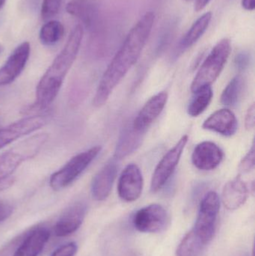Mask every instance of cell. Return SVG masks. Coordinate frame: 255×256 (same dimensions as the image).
Masks as SVG:
<instances>
[{"mask_svg":"<svg viewBox=\"0 0 255 256\" xmlns=\"http://www.w3.org/2000/svg\"><path fill=\"white\" fill-rule=\"evenodd\" d=\"M61 0H43L41 16L43 20H49L57 15L61 8Z\"/></svg>","mask_w":255,"mask_h":256,"instance_id":"cell-26","label":"cell"},{"mask_svg":"<svg viewBox=\"0 0 255 256\" xmlns=\"http://www.w3.org/2000/svg\"><path fill=\"white\" fill-rule=\"evenodd\" d=\"M47 122V118L44 116H34L25 117L6 127L0 128V149L24 136L32 134L46 126Z\"/></svg>","mask_w":255,"mask_h":256,"instance_id":"cell-9","label":"cell"},{"mask_svg":"<svg viewBox=\"0 0 255 256\" xmlns=\"http://www.w3.org/2000/svg\"><path fill=\"white\" fill-rule=\"evenodd\" d=\"M6 0H0V9L1 8L3 7V6H4V3H5Z\"/></svg>","mask_w":255,"mask_h":256,"instance_id":"cell-35","label":"cell"},{"mask_svg":"<svg viewBox=\"0 0 255 256\" xmlns=\"http://www.w3.org/2000/svg\"><path fill=\"white\" fill-rule=\"evenodd\" d=\"M255 165V143L253 142L251 148L249 150L248 153L243 158L242 160L240 162L239 170L241 172L247 173L254 168Z\"/></svg>","mask_w":255,"mask_h":256,"instance_id":"cell-27","label":"cell"},{"mask_svg":"<svg viewBox=\"0 0 255 256\" xmlns=\"http://www.w3.org/2000/svg\"><path fill=\"white\" fill-rule=\"evenodd\" d=\"M143 185V176L140 168L136 164H129L120 176L118 195L123 201L133 202L142 195Z\"/></svg>","mask_w":255,"mask_h":256,"instance_id":"cell-10","label":"cell"},{"mask_svg":"<svg viewBox=\"0 0 255 256\" xmlns=\"http://www.w3.org/2000/svg\"><path fill=\"white\" fill-rule=\"evenodd\" d=\"M193 93V98L187 108V112L192 117H197L203 114L212 100L214 92L211 86H205Z\"/></svg>","mask_w":255,"mask_h":256,"instance_id":"cell-22","label":"cell"},{"mask_svg":"<svg viewBox=\"0 0 255 256\" xmlns=\"http://www.w3.org/2000/svg\"><path fill=\"white\" fill-rule=\"evenodd\" d=\"M101 150V146H94L72 158L62 168L51 176V188L54 190H60L71 184L97 158Z\"/></svg>","mask_w":255,"mask_h":256,"instance_id":"cell-5","label":"cell"},{"mask_svg":"<svg viewBox=\"0 0 255 256\" xmlns=\"http://www.w3.org/2000/svg\"><path fill=\"white\" fill-rule=\"evenodd\" d=\"M87 206L84 202H76L68 208L55 224L54 233L58 238L73 234L82 226L86 214Z\"/></svg>","mask_w":255,"mask_h":256,"instance_id":"cell-14","label":"cell"},{"mask_svg":"<svg viewBox=\"0 0 255 256\" xmlns=\"http://www.w3.org/2000/svg\"><path fill=\"white\" fill-rule=\"evenodd\" d=\"M188 142V136L181 137L178 142L171 148L158 162L153 173L151 182V191H160L170 179L179 164L184 148Z\"/></svg>","mask_w":255,"mask_h":256,"instance_id":"cell-7","label":"cell"},{"mask_svg":"<svg viewBox=\"0 0 255 256\" xmlns=\"http://www.w3.org/2000/svg\"><path fill=\"white\" fill-rule=\"evenodd\" d=\"M255 124V104H253L249 108L246 114L245 126L247 130L253 129Z\"/></svg>","mask_w":255,"mask_h":256,"instance_id":"cell-30","label":"cell"},{"mask_svg":"<svg viewBox=\"0 0 255 256\" xmlns=\"http://www.w3.org/2000/svg\"><path fill=\"white\" fill-rule=\"evenodd\" d=\"M202 128L225 136H232L238 130V122L236 116L232 110L222 109L210 116L204 122Z\"/></svg>","mask_w":255,"mask_h":256,"instance_id":"cell-17","label":"cell"},{"mask_svg":"<svg viewBox=\"0 0 255 256\" xmlns=\"http://www.w3.org/2000/svg\"><path fill=\"white\" fill-rule=\"evenodd\" d=\"M116 158L108 161L97 173L91 183V194L96 201H104L109 197L118 173Z\"/></svg>","mask_w":255,"mask_h":256,"instance_id":"cell-15","label":"cell"},{"mask_svg":"<svg viewBox=\"0 0 255 256\" xmlns=\"http://www.w3.org/2000/svg\"><path fill=\"white\" fill-rule=\"evenodd\" d=\"M64 34V26L61 22L49 20L40 28L39 38L45 46H52L62 38Z\"/></svg>","mask_w":255,"mask_h":256,"instance_id":"cell-25","label":"cell"},{"mask_svg":"<svg viewBox=\"0 0 255 256\" xmlns=\"http://www.w3.org/2000/svg\"><path fill=\"white\" fill-rule=\"evenodd\" d=\"M170 218L166 209L160 204L145 206L135 213L133 226L140 232L159 233L169 226Z\"/></svg>","mask_w":255,"mask_h":256,"instance_id":"cell-8","label":"cell"},{"mask_svg":"<svg viewBox=\"0 0 255 256\" xmlns=\"http://www.w3.org/2000/svg\"><path fill=\"white\" fill-rule=\"evenodd\" d=\"M154 20V14L147 12L129 32L99 82L93 100L96 108L107 102L117 86L137 62L152 31Z\"/></svg>","mask_w":255,"mask_h":256,"instance_id":"cell-1","label":"cell"},{"mask_svg":"<svg viewBox=\"0 0 255 256\" xmlns=\"http://www.w3.org/2000/svg\"><path fill=\"white\" fill-rule=\"evenodd\" d=\"M246 82L241 75L234 78L225 88L221 96V103L225 106H235L244 94Z\"/></svg>","mask_w":255,"mask_h":256,"instance_id":"cell-23","label":"cell"},{"mask_svg":"<svg viewBox=\"0 0 255 256\" xmlns=\"http://www.w3.org/2000/svg\"><path fill=\"white\" fill-rule=\"evenodd\" d=\"M224 158L220 146L211 141H205L196 146L192 155V162L198 170L210 171L217 168Z\"/></svg>","mask_w":255,"mask_h":256,"instance_id":"cell-13","label":"cell"},{"mask_svg":"<svg viewBox=\"0 0 255 256\" xmlns=\"http://www.w3.org/2000/svg\"><path fill=\"white\" fill-rule=\"evenodd\" d=\"M77 252V244L75 242H70L59 246L50 256H74Z\"/></svg>","mask_w":255,"mask_h":256,"instance_id":"cell-28","label":"cell"},{"mask_svg":"<svg viewBox=\"0 0 255 256\" xmlns=\"http://www.w3.org/2000/svg\"><path fill=\"white\" fill-rule=\"evenodd\" d=\"M143 134L136 131L132 124L125 128L117 144L115 158L117 160L122 159L133 153L141 144Z\"/></svg>","mask_w":255,"mask_h":256,"instance_id":"cell-21","label":"cell"},{"mask_svg":"<svg viewBox=\"0 0 255 256\" xmlns=\"http://www.w3.org/2000/svg\"><path fill=\"white\" fill-rule=\"evenodd\" d=\"M212 19V13L206 12L198 18L178 44V51L184 52L193 46L205 34Z\"/></svg>","mask_w":255,"mask_h":256,"instance_id":"cell-19","label":"cell"},{"mask_svg":"<svg viewBox=\"0 0 255 256\" xmlns=\"http://www.w3.org/2000/svg\"><path fill=\"white\" fill-rule=\"evenodd\" d=\"M249 189L241 178L236 177L225 185L223 191V202L228 210H234L245 204L248 198Z\"/></svg>","mask_w":255,"mask_h":256,"instance_id":"cell-18","label":"cell"},{"mask_svg":"<svg viewBox=\"0 0 255 256\" xmlns=\"http://www.w3.org/2000/svg\"><path fill=\"white\" fill-rule=\"evenodd\" d=\"M69 14L79 19L86 28L94 26L97 10L90 0H70L66 6Z\"/></svg>","mask_w":255,"mask_h":256,"instance_id":"cell-20","label":"cell"},{"mask_svg":"<svg viewBox=\"0 0 255 256\" xmlns=\"http://www.w3.org/2000/svg\"><path fill=\"white\" fill-rule=\"evenodd\" d=\"M83 33V26L81 24L76 26L72 30L62 50L48 68L37 84L33 109H46L58 96L64 79L77 56Z\"/></svg>","mask_w":255,"mask_h":256,"instance_id":"cell-2","label":"cell"},{"mask_svg":"<svg viewBox=\"0 0 255 256\" xmlns=\"http://www.w3.org/2000/svg\"><path fill=\"white\" fill-rule=\"evenodd\" d=\"M232 52L229 38L222 39L213 48L191 84L193 92L205 86H211L223 72Z\"/></svg>","mask_w":255,"mask_h":256,"instance_id":"cell-3","label":"cell"},{"mask_svg":"<svg viewBox=\"0 0 255 256\" xmlns=\"http://www.w3.org/2000/svg\"><path fill=\"white\" fill-rule=\"evenodd\" d=\"M211 0H195V10L200 12L203 10Z\"/></svg>","mask_w":255,"mask_h":256,"instance_id":"cell-33","label":"cell"},{"mask_svg":"<svg viewBox=\"0 0 255 256\" xmlns=\"http://www.w3.org/2000/svg\"><path fill=\"white\" fill-rule=\"evenodd\" d=\"M13 212V206L8 202L0 200V224L11 216Z\"/></svg>","mask_w":255,"mask_h":256,"instance_id":"cell-29","label":"cell"},{"mask_svg":"<svg viewBox=\"0 0 255 256\" xmlns=\"http://www.w3.org/2000/svg\"><path fill=\"white\" fill-rule=\"evenodd\" d=\"M250 57L247 54H241L237 57L236 64L239 68L244 69L249 66Z\"/></svg>","mask_w":255,"mask_h":256,"instance_id":"cell-31","label":"cell"},{"mask_svg":"<svg viewBox=\"0 0 255 256\" xmlns=\"http://www.w3.org/2000/svg\"><path fill=\"white\" fill-rule=\"evenodd\" d=\"M206 245L192 230L180 243L177 249L176 256H199Z\"/></svg>","mask_w":255,"mask_h":256,"instance_id":"cell-24","label":"cell"},{"mask_svg":"<svg viewBox=\"0 0 255 256\" xmlns=\"http://www.w3.org/2000/svg\"><path fill=\"white\" fill-rule=\"evenodd\" d=\"M168 98L167 92H161L150 98L132 122L133 128L138 132L145 134L163 112Z\"/></svg>","mask_w":255,"mask_h":256,"instance_id":"cell-12","label":"cell"},{"mask_svg":"<svg viewBox=\"0 0 255 256\" xmlns=\"http://www.w3.org/2000/svg\"><path fill=\"white\" fill-rule=\"evenodd\" d=\"M184 1H186V2H190V1H193V0H184Z\"/></svg>","mask_w":255,"mask_h":256,"instance_id":"cell-37","label":"cell"},{"mask_svg":"<svg viewBox=\"0 0 255 256\" xmlns=\"http://www.w3.org/2000/svg\"><path fill=\"white\" fill-rule=\"evenodd\" d=\"M30 50L29 43L23 42L9 56L0 68V86L9 85L20 75L29 58Z\"/></svg>","mask_w":255,"mask_h":256,"instance_id":"cell-11","label":"cell"},{"mask_svg":"<svg viewBox=\"0 0 255 256\" xmlns=\"http://www.w3.org/2000/svg\"><path fill=\"white\" fill-rule=\"evenodd\" d=\"M242 6L245 10H254L255 8V0H242Z\"/></svg>","mask_w":255,"mask_h":256,"instance_id":"cell-34","label":"cell"},{"mask_svg":"<svg viewBox=\"0 0 255 256\" xmlns=\"http://www.w3.org/2000/svg\"><path fill=\"white\" fill-rule=\"evenodd\" d=\"M2 51H3V46H1V44H0V54H1V52H2Z\"/></svg>","mask_w":255,"mask_h":256,"instance_id":"cell-36","label":"cell"},{"mask_svg":"<svg viewBox=\"0 0 255 256\" xmlns=\"http://www.w3.org/2000/svg\"><path fill=\"white\" fill-rule=\"evenodd\" d=\"M47 138L46 134H35L0 154V178L9 177L22 162L34 158Z\"/></svg>","mask_w":255,"mask_h":256,"instance_id":"cell-4","label":"cell"},{"mask_svg":"<svg viewBox=\"0 0 255 256\" xmlns=\"http://www.w3.org/2000/svg\"><path fill=\"white\" fill-rule=\"evenodd\" d=\"M14 178L11 176L4 178H0V192H2V191L10 188L14 183Z\"/></svg>","mask_w":255,"mask_h":256,"instance_id":"cell-32","label":"cell"},{"mask_svg":"<svg viewBox=\"0 0 255 256\" xmlns=\"http://www.w3.org/2000/svg\"><path fill=\"white\" fill-rule=\"evenodd\" d=\"M50 237V232L46 227L40 226L31 228L12 256H38L44 249Z\"/></svg>","mask_w":255,"mask_h":256,"instance_id":"cell-16","label":"cell"},{"mask_svg":"<svg viewBox=\"0 0 255 256\" xmlns=\"http://www.w3.org/2000/svg\"><path fill=\"white\" fill-rule=\"evenodd\" d=\"M220 208V200L214 191L208 192L202 200L194 228L196 234L208 244L215 234L217 218Z\"/></svg>","mask_w":255,"mask_h":256,"instance_id":"cell-6","label":"cell"}]
</instances>
